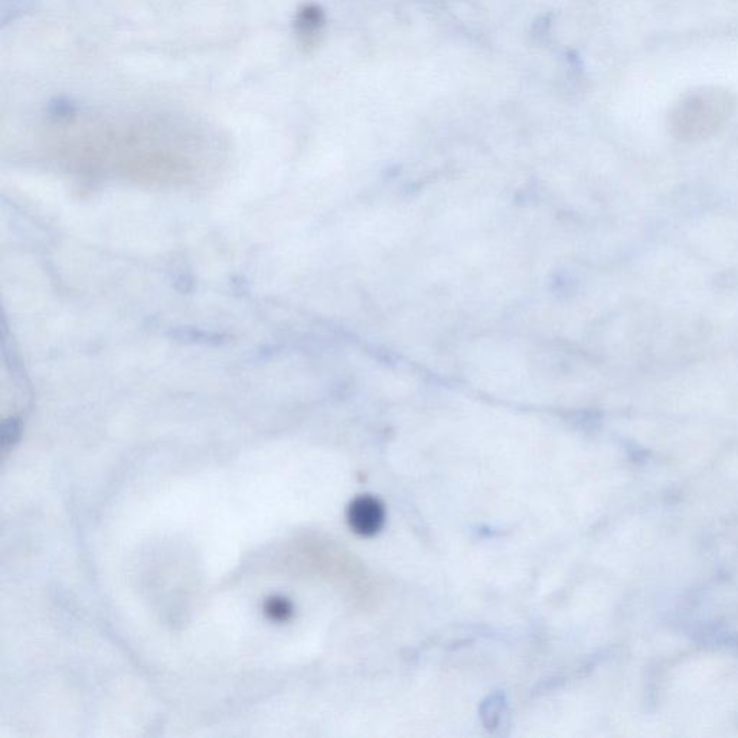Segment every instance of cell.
Returning a JSON list of instances; mask_svg holds the SVG:
<instances>
[{"mask_svg":"<svg viewBox=\"0 0 738 738\" xmlns=\"http://www.w3.org/2000/svg\"><path fill=\"white\" fill-rule=\"evenodd\" d=\"M736 103L730 93L701 88L679 101L671 117L672 132L679 140H701L714 135L730 119Z\"/></svg>","mask_w":738,"mask_h":738,"instance_id":"cell-1","label":"cell"},{"mask_svg":"<svg viewBox=\"0 0 738 738\" xmlns=\"http://www.w3.org/2000/svg\"><path fill=\"white\" fill-rule=\"evenodd\" d=\"M385 521L384 505L372 496H359L348 509V522L352 531L364 537L377 534Z\"/></svg>","mask_w":738,"mask_h":738,"instance_id":"cell-2","label":"cell"},{"mask_svg":"<svg viewBox=\"0 0 738 738\" xmlns=\"http://www.w3.org/2000/svg\"><path fill=\"white\" fill-rule=\"evenodd\" d=\"M325 25V15L316 5H306L296 16L295 29L297 39L302 47L310 48L318 42L320 32Z\"/></svg>","mask_w":738,"mask_h":738,"instance_id":"cell-3","label":"cell"},{"mask_svg":"<svg viewBox=\"0 0 738 738\" xmlns=\"http://www.w3.org/2000/svg\"><path fill=\"white\" fill-rule=\"evenodd\" d=\"M267 613L276 620L287 619L290 615L289 603L284 602L282 599L270 600L269 604H267Z\"/></svg>","mask_w":738,"mask_h":738,"instance_id":"cell-4","label":"cell"}]
</instances>
